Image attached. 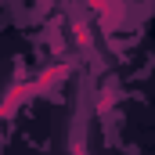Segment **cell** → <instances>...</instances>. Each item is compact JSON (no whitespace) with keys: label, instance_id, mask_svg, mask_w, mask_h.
I'll list each match as a JSON object with an SVG mask.
<instances>
[{"label":"cell","instance_id":"obj_1","mask_svg":"<svg viewBox=\"0 0 155 155\" xmlns=\"http://www.w3.org/2000/svg\"><path fill=\"white\" fill-rule=\"evenodd\" d=\"M72 76V61H58V65H47L40 76L25 79V83H18V87H11L4 97H0V119H11L25 101H33L36 94H47L51 87H58L61 79Z\"/></svg>","mask_w":155,"mask_h":155},{"label":"cell","instance_id":"obj_2","mask_svg":"<svg viewBox=\"0 0 155 155\" xmlns=\"http://www.w3.org/2000/svg\"><path fill=\"white\" fill-rule=\"evenodd\" d=\"M112 101H116V94H112V90H105V94H101V97H97V112H101V116H105V112H108V108H112Z\"/></svg>","mask_w":155,"mask_h":155}]
</instances>
